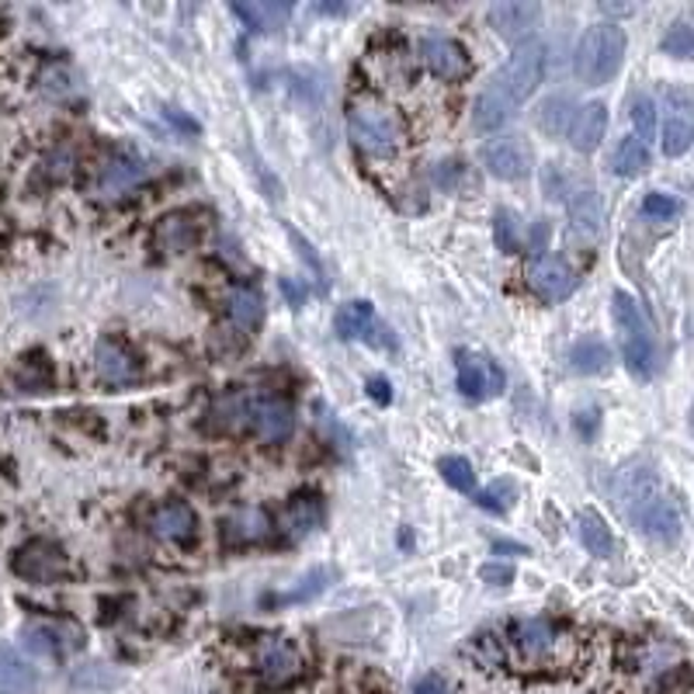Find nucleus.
Wrapping results in <instances>:
<instances>
[{"mask_svg": "<svg viewBox=\"0 0 694 694\" xmlns=\"http://www.w3.org/2000/svg\"><path fill=\"white\" fill-rule=\"evenodd\" d=\"M438 472L445 476L448 487L462 490V493H469L476 487V472H472V466L462 459V455H445V459L438 462Z\"/></svg>", "mask_w": 694, "mask_h": 694, "instance_id": "f704fd0d", "label": "nucleus"}, {"mask_svg": "<svg viewBox=\"0 0 694 694\" xmlns=\"http://www.w3.org/2000/svg\"><path fill=\"white\" fill-rule=\"evenodd\" d=\"M330 580H333V577H330V569H313V573H309L306 580H299V587H296V590H289V594L275 597V601H278V605H299V601H309V597L323 594Z\"/></svg>", "mask_w": 694, "mask_h": 694, "instance_id": "e433bc0d", "label": "nucleus"}, {"mask_svg": "<svg viewBox=\"0 0 694 694\" xmlns=\"http://www.w3.org/2000/svg\"><path fill=\"white\" fill-rule=\"evenodd\" d=\"M0 691L4 694H35L39 691V670L8 642H0Z\"/></svg>", "mask_w": 694, "mask_h": 694, "instance_id": "4be33fe9", "label": "nucleus"}, {"mask_svg": "<svg viewBox=\"0 0 694 694\" xmlns=\"http://www.w3.org/2000/svg\"><path fill=\"white\" fill-rule=\"evenodd\" d=\"M642 215L650 223H674L681 215V202L674 195H663V191H650L642 199Z\"/></svg>", "mask_w": 694, "mask_h": 694, "instance_id": "c9c22d12", "label": "nucleus"}, {"mask_svg": "<svg viewBox=\"0 0 694 694\" xmlns=\"http://www.w3.org/2000/svg\"><path fill=\"white\" fill-rule=\"evenodd\" d=\"M233 11L241 14L247 21V29L254 32H271L289 18V8H278V4H236Z\"/></svg>", "mask_w": 694, "mask_h": 694, "instance_id": "7c9ffc66", "label": "nucleus"}, {"mask_svg": "<svg viewBox=\"0 0 694 694\" xmlns=\"http://www.w3.org/2000/svg\"><path fill=\"white\" fill-rule=\"evenodd\" d=\"M455 372H459L462 396H469V399H493V396L504 393V386H508L504 369H500L493 357H487V354L462 351L459 357H455Z\"/></svg>", "mask_w": 694, "mask_h": 694, "instance_id": "9d476101", "label": "nucleus"}, {"mask_svg": "<svg viewBox=\"0 0 694 694\" xmlns=\"http://www.w3.org/2000/svg\"><path fill=\"white\" fill-rule=\"evenodd\" d=\"M487 18H490V29L500 39L521 45V42H528L532 32L538 29L542 8L532 4V0H500V4H490Z\"/></svg>", "mask_w": 694, "mask_h": 694, "instance_id": "ddd939ff", "label": "nucleus"}, {"mask_svg": "<svg viewBox=\"0 0 694 694\" xmlns=\"http://www.w3.org/2000/svg\"><path fill=\"white\" fill-rule=\"evenodd\" d=\"M147 178H150V167L136 150H115L98 167V178H94V195H98V199H118V195H126V191L139 188Z\"/></svg>", "mask_w": 694, "mask_h": 694, "instance_id": "0eeeda50", "label": "nucleus"}, {"mask_svg": "<svg viewBox=\"0 0 694 694\" xmlns=\"http://www.w3.org/2000/svg\"><path fill=\"white\" fill-rule=\"evenodd\" d=\"M528 289L548 302H563L569 299L573 292H577V271H573V265L566 257H556V254H538L532 265H528Z\"/></svg>", "mask_w": 694, "mask_h": 694, "instance_id": "1a4fd4ad", "label": "nucleus"}, {"mask_svg": "<svg viewBox=\"0 0 694 694\" xmlns=\"http://www.w3.org/2000/svg\"><path fill=\"white\" fill-rule=\"evenodd\" d=\"M650 147H645L642 139H636V136H626L615 147V157H611V167H615V174H621V178H639L645 167H650Z\"/></svg>", "mask_w": 694, "mask_h": 694, "instance_id": "cd10ccee", "label": "nucleus"}, {"mask_svg": "<svg viewBox=\"0 0 694 694\" xmlns=\"http://www.w3.org/2000/svg\"><path fill=\"white\" fill-rule=\"evenodd\" d=\"M632 122H636V129H639V136L636 139H650L653 136V126H656V108H653V102L650 98H645V94H642V98L632 105Z\"/></svg>", "mask_w": 694, "mask_h": 694, "instance_id": "ea45409f", "label": "nucleus"}, {"mask_svg": "<svg viewBox=\"0 0 694 694\" xmlns=\"http://www.w3.org/2000/svg\"><path fill=\"white\" fill-rule=\"evenodd\" d=\"M271 535V517L260 511V508H244L236 511L233 517H226L223 524V538L233 545H254V542H265Z\"/></svg>", "mask_w": 694, "mask_h": 694, "instance_id": "393cba45", "label": "nucleus"}, {"mask_svg": "<svg viewBox=\"0 0 694 694\" xmlns=\"http://www.w3.org/2000/svg\"><path fill=\"white\" fill-rule=\"evenodd\" d=\"M480 160L483 167L500 178V181H521L528 178L532 171V150L528 142H524L521 136H500V139H490L487 147L480 150Z\"/></svg>", "mask_w": 694, "mask_h": 694, "instance_id": "f8f14e48", "label": "nucleus"}, {"mask_svg": "<svg viewBox=\"0 0 694 694\" xmlns=\"http://www.w3.org/2000/svg\"><path fill=\"white\" fill-rule=\"evenodd\" d=\"M545 63H548V50H545L542 39L532 35L528 42L514 45V53L508 56V63L487 81V87L480 94H476L472 129L476 132H497L500 126H508L517 115V108L538 90V84L545 77Z\"/></svg>", "mask_w": 694, "mask_h": 694, "instance_id": "f257e3e1", "label": "nucleus"}, {"mask_svg": "<svg viewBox=\"0 0 694 694\" xmlns=\"http://www.w3.org/2000/svg\"><path fill=\"white\" fill-rule=\"evenodd\" d=\"M521 220L511 212V209H500L493 215V236H497V247L504 250V254H514L521 247Z\"/></svg>", "mask_w": 694, "mask_h": 694, "instance_id": "72a5a7b5", "label": "nucleus"}, {"mask_svg": "<svg viewBox=\"0 0 694 694\" xmlns=\"http://www.w3.org/2000/svg\"><path fill=\"white\" fill-rule=\"evenodd\" d=\"M663 53L666 56H677V60H687L694 53V29L687 25V21H674V25L666 29L663 35Z\"/></svg>", "mask_w": 694, "mask_h": 694, "instance_id": "4c0bfd02", "label": "nucleus"}, {"mask_svg": "<svg viewBox=\"0 0 694 694\" xmlns=\"http://www.w3.org/2000/svg\"><path fill=\"white\" fill-rule=\"evenodd\" d=\"M424 63L438 81H462L469 74L466 50L448 35H427L424 39Z\"/></svg>", "mask_w": 694, "mask_h": 694, "instance_id": "f3484780", "label": "nucleus"}, {"mask_svg": "<svg viewBox=\"0 0 694 694\" xmlns=\"http://www.w3.org/2000/svg\"><path fill=\"white\" fill-rule=\"evenodd\" d=\"M480 577H483L487 584H493V587H508V584L514 580V566H511V563H487V566L480 569Z\"/></svg>", "mask_w": 694, "mask_h": 694, "instance_id": "a19ab883", "label": "nucleus"}, {"mask_svg": "<svg viewBox=\"0 0 694 694\" xmlns=\"http://www.w3.org/2000/svg\"><path fill=\"white\" fill-rule=\"evenodd\" d=\"M94 369H98L102 382H108V386H129L139 375L136 354L118 338H102L94 344Z\"/></svg>", "mask_w": 694, "mask_h": 694, "instance_id": "dca6fc26", "label": "nucleus"}, {"mask_svg": "<svg viewBox=\"0 0 694 694\" xmlns=\"http://www.w3.org/2000/svg\"><path fill=\"white\" fill-rule=\"evenodd\" d=\"M257 666H260V677H265L271 687H285L302 674V656L292 642L268 636L257 645Z\"/></svg>", "mask_w": 694, "mask_h": 694, "instance_id": "4468645a", "label": "nucleus"}, {"mask_svg": "<svg viewBox=\"0 0 694 694\" xmlns=\"http://www.w3.org/2000/svg\"><path fill=\"white\" fill-rule=\"evenodd\" d=\"M348 136L354 147L369 157H393L403 147L406 129H403V118L389 105L354 102L348 111Z\"/></svg>", "mask_w": 694, "mask_h": 694, "instance_id": "39448f33", "label": "nucleus"}, {"mask_svg": "<svg viewBox=\"0 0 694 694\" xmlns=\"http://www.w3.org/2000/svg\"><path fill=\"white\" fill-rule=\"evenodd\" d=\"M21 639H25V650L35 656H63V639L56 626H25Z\"/></svg>", "mask_w": 694, "mask_h": 694, "instance_id": "2f4dec72", "label": "nucleus"}, {"mask_svg": "<svg viewBox=\"0 0 694 694\" xmlns=\"http://www.w3.org/2000/svg\"><path fill=\"white\" fill-rule=\"evenodd\" d=\"M514 487L504 480V483H490L480 497H476V504H480V508H487V511H511V504H514Z\"/></svg>", "mask_w": 694, "mask_h": 694, "instance_id": "58836bf2", "label": "nucleus"}, {"mask_svg": "<svg viewBox=\"0 0 694 694\" xmlns=\"http://www.w3.org/2000/svg\"><path fill=\"white\" fill-rule=\"evenodd\" d=\"M577 535H580V542H584V548L590 556H597V559H611L615 556L611 528L605 524V517H597L594 511H584L577 517Z\"/></svg>", "mask_w": 694, "mask_h": 694, "instance_id": "bb28decb", "label": "nucleus"}, {"mask_svg": "<svg viewBox=\"0 0 694 694\" xmlns=\"http://www.w3.org/2000/svg\"><path fill=\"white\" fill-rule=\"evenodd\" d=\"M566 212H569L573 233L587 236V241H594V236L601 233V226H605V205H601V195H597L594 188H577V191H569Z\"/></svg>", "mask_w": 694, "mask_h": 694, "instance_id": "aec40b11", "label": "nucleus"}, {"mask_svg": "<svg viewBox=\"0 0 694 694\" xmlns=\"http://www.w3.org/2000/svg\"><path fill=\"white\" fill-rule=\"evenodd\" d=\"M14 573L32 584H56L60 577H66V553L50 538H35L18 548Z\"/></svg>", "mask_w": 694, "mask_h": 694, "instance_id": "9b49d317", "label": "nucleus"}, {"mask_svg": "<svg viewBox=\"0 0 694 694\" xmlns=\"http://www.w3.org/2000/svg\"><path fill=\"white\" fill-rule=\"evenodd\" d=\"M0 694H4V691H0Z\"/></svg>", "mask_w": 694, "mask_h": 694, "instance_id": "a18cd8bd", "label": "nucleus"}, {"mask_svg": "<svg viewBox=\"0 0 694 694\" xmlns=\"http://www.w3.org/2000/svg\"><path fill=\"white\" fill-rule=\"evenodd\" d=\"M621 511L636 528L653 542H677L681 535V508L650 469H629L618 476Z\"/></svg>", "mask_w": 694, "mask_h": 694, "instance_id": "f03ea898", "label": "nucleus"}, {"mask_svg": "<svg viewBox=\"0 0 694 694\" xmlns=\"http://www.w3.org/2000/svg\"><path fill=\"white\" fill-rule=\"evenodd\" d=\"M573 102L566 98V94H559V98H548L545 105H542V111H538V126H542V132H548V136H559V132H566L569 129V122H573Z\"/></svg>", "mask_w": 694, "mask_h": 694, "instance_id": "473e14b6", "label": "nucleus"}, {"mask_svg": "<svg viewBox=\"0 0 694 694\" xmlns=\"http://www.w3.org/2000/svg\"><path fill=\"white\" fill-rule=\"evenodd\" d=\"M569 369L580 375H601L611 369V348L601 338H584L569 351Z\"/></svg>", "mask_w": 694, "mask_h": 694, "instance_id": "a878e982", "label": "nucleus"}, {"mask_svg": "<svg viewBox=\"0 0 694 694\" xmlns=\"http://www.w3.org/2000/svg\"><path fill=\"white\" fill-rule=\"evenodd\" d=\"M621 60H626V32L615 21H597L577 45V77L587 87H601L621 70Z\"/></svg>", "mask_w": 694, "mask_h": 694, "instance_id": "423d86ee", "label": "nucleus"}, {"mask_svg": "<svg viewBox=\"0 0 694 694\" xmlns=\"http://www.w3.org/2000/svg\"><path fill=\"white\" fill-rule=\"evenodd\" d=\"M226 317L241 333H254L265 323V299L250 285H233L226 292Z\"/></svg>", "mask_w": 694, "mask_h": 694, "instance_id": "5701e85b", "label": "nucleus"}, {"mask_svg": "<svg viewBox=\"0 0 694 694\" xmlns=\"http://www.w3.org/2000/svg\"><path fill=\"white\" fill-rule=\"evenodd\" d=\"M150 532L160 542H171V545H184L195 535V511L188 504H160L150 514Z\"/></svg>", "mask_w": 694, "mask_h": 694, "instance_id": "412c9836", "label": "nucleus"}, {"mask_svg": "<svg viewBox=\"0 0 694 694\" xmlns=\"http://www.w3.org/2000/svg\"><path fill=\"white\" fill-rule=\"evenodd\" d=\"M511 639L528 660H542L556 645V626L548 618H524L514 626Z\"/></svg>", "mask_w": 694, "mask_h": 694, "instance_id": "b1692460", "label": "nucleus"}, {"mask_svg": "<svg viewBox=\"0 0 694 694\" xmlns=\"http://www.w3.org/2000/svg\"><path fill=\"white\" fill-rule=\"evenodd\" d=\"M220 420L223 424H236V427H247L260 441H271L281 445L292 438L296 430V410L289 399H278V396H250V393H236L226 396L220 403Z\"/></svg>", "mask_w": 694, "mask_h": 694, "instance_id": "7ed1b4c3", "label": "nucleus"}, {"mask_svg": "<svg viewBox=\"0 0 694 694\" xmlns=\"http://www.w3.org/2000/svg\"><path fill=\"white\" fill-rule=\"evenodd\" d=\"M39 90L45 94L50 102H66L77 94V77L74 70H70L66 63H45L42 74H39Z\"/></svg>", "mask_w": 694, "mask_h": 694, "instance_id": "c756f323", "label": "nucleus"}, {"mask_svg": "<svg viewBox=\"0 0 694 694\" xmlns=\"http://www.w3.org/2000/svg\"><path fill=\"white\" fill-rule=\"evenodd\" d=\"M333 327L344 341H362L372 348H396L393 330L378 320V313L372 309V302H344L333 317Z\"/></svg>", "mask_w": 694, "mask_h": 694, "instance_id": "6e6552de", "label": "nucleus"}, {"mask_svg": "<svg viewBox=\"0 0 694 694\" xmlns=\"http://www.w3.org/2000/svg\"><path fill=\"white\" fill-rule=\"evenodd\" d=\"M285 524L292 528V535H313L323 524V500L313 493L296 497L289 504V514H285Z\"/></svg>", "mask_w": 694, "mask_h": 694, "instance_id": "c85d7f7f", "label": "nucleus"}, {"mask_svg": "<svg viewBox=\"0 0 694 694\" xmlns=\"http://www.w3.org/2000/svg\"><path fill=\"white\" fill-rule=\"evenodd\" d=\"M569 147L577 153H594L601 147V139L608 132V108L601 102H590L584 108L573 111V122H569Z\"/></svg>", "mask_w": 694, "mask_h": 694, "instance_id": "6ab92c4d", "label": "nucleus"}, {"mask_svg": "<svg viewBox=\"0 0 694 694\" xmlns=\"http://www.w3.org/2000/svg\"><path fill=\"white\" fill-rule=\"evenodd\" d=\"M153 244L160 254H184L199 244V220L195 212H167L153 229Z\"/></svg>", "mask_w": 694, "mask_h": 694, "instance_id": "a211bd4d", "label": "nucleus"}, {"mask_svg": "<svg viewBox=\"0 0 694 694\" xmlns=\"http://www.w3.org/2000/svg\"><path fill=\"white\" fill-rule=\"evenodd\" d=\"M694 126H691V102L684 90H674L663 111V126H660V147L666 157H684L691 150Z\"/></svg>", "mask_w": 694, "mask_h": 694, "instance_id": "2eb2a0df", "label": "nucleus"}, {"mask_svg": "<svg viewBox=\"0 0 694 694\" xmlns=\"http://www.w3.org/2000/svg\"><path fill=\"white\" fill-rule=\"evenodd\" d=\"M545 236H548V226H545V223H535V233H532V244H535V250H542Z\"/></svg>", "mask_w": 694, "mask_h": 694, "instance_id": "c03bdc74", "label": "nucleus"}, {"mask_svg": "<svg viewBox=\"0 0 694 694\" xmlns=\"http://www.w3.org/2000/svg\"><path fill=\"white\" fill-rule=\"evenodd\" d=\"M611 313L621 333V354H626L629 372L636 378H653L660 372V344H656V330L650 317H645V309L629 292H615Z\"/></svg>", "mask_w": 694, "mask_h": 694, "instance_id": "20e7f679", "label": "nucleus"}, {"mask_svg": "<svg viewBox=\"0 0 694 694\" xmlns=\"http://www.w3.org/2000/svg\"><path fill=\"white\" fill-rule=\"evenodd\" d=\"M414 694H451V691H448V684L438 674H427V677H420L414 684Z\"/></svg>", "mask_w": 694, "mask_h": 694, "instance_id": "79ce46f5", "label": "nucleus"}, {"mask_svg": "<svg viewBox=\"0 0 694 694\" xmlns=\"http://www.w3.org/2000/svg\"><path fill=\"white\" fill-rule=\"evenodd\" d=\"M369 393H372V399H378V403H389L393 399V386L386 378H372L369 382Z\"/></svg>", "mask_w": 694, "mask_h": 694, "instance_id": "37998d69", "label": "nucleus"}]
</instances>
